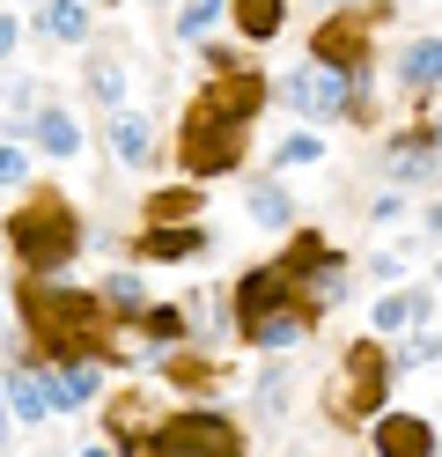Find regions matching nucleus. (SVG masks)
Here are the masks:
<instances>
[{"label":"nucleus","instance_id":"11","mask_svg":"<svg viewBox=\"0 0 442 457\" xmlns=\"http://www.w3.org/2000/svg\"><path fill=\"white\" fill-rule=\"evenodd\" d=\"M133 251H140V259H155V266H177V259H192V251H206V228H185V221H147Z\"/></svg>","mask_w":442,"mask_h":457},{"label":"nucleus","instance_id":"12","mask_svg":"<svg viewBox=\"0 0 442 457\" xmlns=\"http://www.w3.org/2000/svg\"><path fill=\"white\" fill-rule=\"evenodd\" d=\"M104 428H111V457H126V450H133L140 436H155L163 420H155V406H147L140 391H126V398L111 406V420H104Z\"/></svg>","mask_w":442,"mask_h":457},{"label":"nucleus","instance_id":"21","mask_svg":"<svg viewBox=\"0 0 442 457\" xmlns=\"http://www.w3.org/2000/svg\"><path fill=\"white\" fill-rule=\"evenodd\" d=\"M251 214H258L265 228H288L295 207H288V192H280V185H251Z\"/></svg>","mask_w":442,"mask_h":457},{"label":"nucleus","instance_id":"17","mask_svg":"<svg viewBox=\"0 0 442 457\" xmlns=\"http://www.w3.org/2000/svg\"><path fill=\"white\" fill-rule=\"evenodd\" d=\"M111 155H118V162H147V155H155L147 119H133V111H126V119H111Z\"/></svg>","mask_w":442,"mask_h":457},{"label":"nucleus","instance_id":"33","mask_svg":"<svg viewBox=\"0 0 442 457\" xmlns=\"http://www.w3.org/2000/svg\"><path fill=\"white\" fill-rule=\"evenodd\" d=\"M81 457H111V450H81Z\"/></svg>","mask_w":442,"mask_h":457},{"label":"nucleus","instance_id":"16","mask_svg":"<svg viewBox=\"0 0 442 457\" xmlns=\"http://www.w3.org/2000/svg\"><path fill=\"white\" fill-rule=\"evenodd\" d=\"M38 30L59 37V45H81V37H88V8H81V0H45V8H38Z\"/></svg>","mask_w":442,"mask_h":457},{"label":"nucleus","instance_id":"15","mask_svg":"<svg viewBox=\"0 0 442 457\" xmlns=\"http://www.w3.org/2000/svg\"><path fill=\"white\" fill-rule=\"evenodd\" d=\"M413 325H428V288H398L376 303V332H413Z\"/></svg>","mask_w":442,"mask_h":457},{"label":"nucleus","instance_id":"3","mask_svg":"<svg viewBox=\"0 0 442 457\" xmlns=\"http://www.w3.org/2000/svg\"><path fill=\"white\" fill-rule=\"evenodd\" d=\"M383 391H391V354H383L376 339H354L346 361H339V377L324 384V413H332L339 428H354L362 413L383 406Z\"/></svg>","mask_w":442,"mask_h":457},{"label":"nucleus","instance_id":"2","mask_svg":"<svg viewBox=\"0 0 442 457\" xmlns=\"http://www.w3.org/2000/svg\"><path fill=\"white\" fill-rule=\"evenodd\" d=\"M8 251H15L29 273L67 266L74 251H81V221H74V207H67L59 192H29L22 207L8 214Z\"/></svg>","mask_w":442,"mask_h":457},{"label":"nucleus","instance_id":"24","mask_svg":"<svg viewBox=\"0 0 442 457\" xmlns=\"http://www.w3.org/2000/svg\"><path fill=\"white\" fill-rule=\"evenodd\" d=\"M199 207V192H155V199H147V214H155V221H185Z\"/></svg>","mask_w":442,"mask_h":457},{"label":"nucleus","instance_id":"31","mask_svg":"<svg viewBox=\"0 0 442 457\" xmlns=\"http://www.w3.org/2000/svg\"><path fill=\"white\" fill-rule=\"evenodd\" d=\"M15 52V15H0V60Z\"/></svg>","mask_w":442,"mask_h":457},{"label":"nucleus","instance_id":"5","mask_svg":"<svg viewBox=\"0 0 442 457\" xmlns=\"http://www.w3.org/2000/svg\"><path fill=\"white\" fill-rule=\"evenodd\" d=\"M147 457H244V428L221 413H170L147 436Z\"/></svg>","mask_w":442,"mask_h":457},{"label":"nucleus","instance_id":"27","mask_svg":"<svg viewBox=\"0 0 442 457\" xmlns=\"http://www.w3.org/2000/svg\"><path fill=\"white\" fill-rule=\"evenodd\" d=\"M147 332H155V339H177V332H185L177 303H147Z\"/></svg>","mask_w":442,"mask_h":457},{"label":"nucleus","instance_id":"9","mask_svg":"<svg viewBox=\"0 0 442 457\" xmlns=\"http://www.w3.org/2000/svg\"><path fill=\"white\" fill-rule=\"evenodd\" d=\"M310 60L317 67H332V74H362V60H369V30H362V22H324V30H317V45H310Z\"/></svg>","mask_w":442,"mask_h":457},{"label":"nucleus","instance_id":"29","mask_svg":"<svg viewBox=\"0 0 442 457\" xmlns=\"http://www.w3.org/2000/svg\"><path fill=\"white\" fill-rule=\"evenodd\" d=\"M29 178V162H22V148H0V185H22Z\"/></svg>","mask_w":442,"mask_h":457},{"label":"nucleus","instance_id":"14","mask_svg":"<svg viewBox=\"0 0 442 457\" xmlns=\"http://www.w3.org/2000/svg\"><path fill=\"white\" fill-rule=\"evenodd\" d=\"M29 140H38V148H52V155H74V148H81V126H74L67 104H45L38 119H29Z\"/></svg>","mask_w":442,"mask_h":457},{"label":"nucleus","instance_id":"4","mask_svg":"<svg viewBox=\"0 0 442 457\" xmlns=\"http://www.w3.org/2000/svg\"><path fill=\"white\" fill-rule=\"evenodd\" d=\"M177 155H185V170H192V178H221V170H236V155H244V119L199 96V104L185 111Z\"/></svg>","mask_w":442,"mask_h":457},{"label":"nucleus","instance_id":"18","mask_svg":"<svg viewBox=\"0 0 442 457\" xmlns=\"http://www.w3.org/2000/svg\"><path fill=\"white\" fill-rule=\"evenodd\" d=\"M0 384H8V398H15V413H22V420H45V413H52V398H45V377H29V369H8Z\"/></svg>","mask_w":442,"mask_h":457},{"label":"nucleus","instance_id":"10","mask_svg":"<svg viewBox=\"0 0 442 457\" xmlns=\"http://www.w3.org/2000/svg\"><path fill=\"white\" fill-rule=\"evenodd\" d=\"M376 457H435V428L421 413H383L376 420Z\"/></svg>","mask_w":442,"mask_h":457},{"label":"nucleus","instance_id":"28","mask_svg":"<svg viewBox=\"0 0 442 457\" xmlns=\"http://www.w3.org/2000/svg\"><path fill=\"white\" fill-rule=\"evenodd\" d=\"M280 162H317V140L310 133H288L280 140Z\"/></svg>","mask_w":442,"mask_h":457},{"label":"nucleus","instance_id":"1","mask_svg":"<svg viewBox=\"0 0 442 457\" xmlns=\"http://www.w3.org/2000/svg\"><path fill=\"white\" fill-rule=\"evenodd\" d=\"M22 318H29V332H38V347L52 361H104V347H111V303L104 295L29 280L22 288Z\"/></svg>","mask_w":442,"mask_h":457},{"label":"nucleus","instance_id":"25","mask_svg":"<svg viewBox=\"0 0 442 457\" xmlns=\"http://www.w3.org/2000/svg\"><path fill=\"white\" fill-rule=\"evenodd\" d=\"M88 89H96L104 104H118V96H126V74H118V60H96V67H88Z\"/></svg>","mask_w":442,"mask_h":457},{"label":"nucleus","instance_id":"19","mask_svg":"<svg viewBox=\"0 0 442 457\" xmlns=\"http://www.w3.org/2000/svg\"><path fill=\"white\" fill-rule=\"evenodd\" d=\"M280 15H288V0H236V30L244 37H273Z\"/></svg>","mask_w":442,"mask_h":457},{"label":"nucleus","instance_id":"22","mask_svg":"<svg viewBox=\"0 0 442 457\" xmlns=\"http://www.w3.org/2000/svg\"><path fill=\"white\" fill-rule=\"evenodd\" d=\"M221 8H229V0H192V8L177 15V37H206V30L221 22Z\"/></svg>","mask_w":442,"mask_h":457},{"label":"nucleus","instance_id":"30","mask_svg":"<svg viewBox=\"0 0 442 457\" xmlns=\"http://www.w3.org/2000/svg\"><path fill=\"white\" fill-rule=\"evenodd\" d=\"M435 354H442V339H435V332H421V339L405 347V369H413V361H435Z\"/></svg>","mask_w":442,"mask_h":457},{"label":"nucleus","instance_id":"13","mask_svg":"<svg viewBox=\"0 0 442 457\" xmlns=\"http://www.w3.org/2000/svg\"><path fill=\"white\" fill-rule=\"evenodd\" d=\"M45 398L59 413L67 406H88V398H96V361H52L45 369Z\"/></svg>","mask_w":442,"mask_h":457},{"label":"nucleus","instance_id":"32","mask_svg":"<svg viewBox=\"0 0 442 457\" xmlns=\"http://www.w3.org/2000/svg\"><path fill=\"white\" fill-rule=\"evenodd\" d=\"M0 443H8V413H0Z\"/></svg>","mask_w":442,"mask_h":457},{"label":"nucleus","instance_id":"8","mask_svg":"<svg viewBox=\"0 0 442 457\" xmlns=\"http://www.w3.org/2000/svg\"><path fill=\"white\" fill-rule=\"evenodd\" d=\"M280 96L295 104V111H310V119H339V111H354V96H362V81L354 74H332V67H295V74H280Z\"/></svg>","mask_w":442,"mask_h":457},{"label":"nucleus","instance_id":"23","mask_svg":"<svg viewBox=\"0 0 442 457\" xmlns=\"http://www.w3.org/2000/svg\"><path fill=\"white\" fill-rule=\"evenodd\" d=\"M104 303L118 310V318H126V310H147V303H140V280H133V273H111V280H104Z\"/></svg>","mask_w":442,"mask_h":457},{"label":"nucleus","instance_id":"20","mask_svg":"<svg viewBox=\"0 0 442 457\" xmlns=\"http://www.w3.org/2000/svg\"><path fill=\"white\" fill-rule=\"evenodd\" d=\"M405 89H428V81H442V37H421V45H413L405 52Z\"/></svg>","mask_w":442,"mask_h":457},{"label":"nucleus","instance_id":"7","mask_svg":"<svg viewBox=\"0 0 442 457\" xmlns=\"http://www.w3.org/2000/svg\"><path fill=\"white\" fill-rule=\"evenodd\" d=\"M280 310H303V280H295L288 266H251L244 280H236V318H244L251 332L273 325Z\"/></svg>","mask_w":442,"mask_h":457},{"label":"nucleus","instance_id":"6","mask_svg":"<svg viewBox=\"0 0 442 457\" xmlns=\"http://www.w3.org/2000/svg\"><path fill=\"white\" fill-rule=\"evenodd\" d=\"M280 266L303 280V303H310V310H332V303L346 295V266H339V251L324 244V237H310V228L288 244V259H280Z\"/></svg>","mask_w":442,"mask_h":457},{"label":"nucleus","instance_id":"26","mask_svg":"<svg viewBox=\"0 0 442 457\" xmlns=\"http://www.w3.org/2000/svg\"><path fill=\"white\" fill-rule=\"evenodd\" d=\"M251 339L258 347H295V339H303V318H273V325H258Z\"/></svg>","mask_w":442,"mask_h":457}]
</instances>
